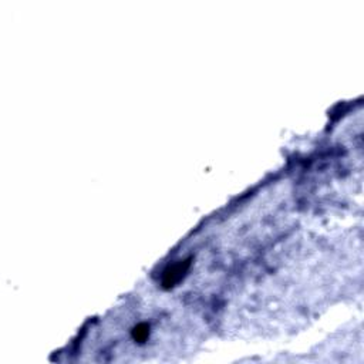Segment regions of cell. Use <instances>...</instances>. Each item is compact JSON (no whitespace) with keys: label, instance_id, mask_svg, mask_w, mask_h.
<instances>
[{"label":"cell","instance_id":"cell-1","mask_svg":"<svg viewBox=\"0 0 364 364\" xmlns=\"http://www.w3.org/2000/svg\"><path fill=\"white\" fill-rule=\"evenodd\" d=\"M189 267V262L188 260H184V262H178L175 265L169 266L164 273V285L165 286H172L174 283H177L178 280L184 276V273L188 270Z\"/></svg>","mask_w":364,"mask_h":364},{"label":"cell","instance_id":"cell-2","mask_svg":"<svg viewBox=\"0 0 364 364\" xmlns=\"http://www.w3.org/2000/svg\"><path fill=\"white\" fill-rule=\"evenodd\" d=\"M133 336L134 339L137 340V342H144L147 337H148V326L145 324V323H141V324H138L133 331Z\"/></svg>","mask_w":364,"mask_h":364}]
</instances>
